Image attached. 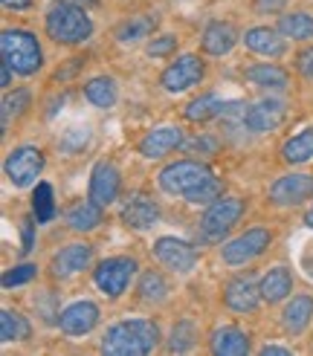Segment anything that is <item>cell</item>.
Listing matches in <instances>:
<instances>
[{
  "label": "cell",
  "instance_id": "cell-1",
  "mask_svg": "<svg viewBox=\"0 0 313 356\" xmlns=\"http://www.w3.org/2000/svg\"><path fill=\"white\" fill-rule=\"evenodd\" d=\"M160 342V327L151 318H125L102 336V353L111 356H145Z\"/></svg>",
  "mask_w": 313,
  "mask_h": 356
},
{
  "label": "cell",
  "instance_id": "cell-2",
  "mask_svg": "<svg viewBox=\"0 0 313 356\" xmlns=\"http://www.w3.org/2000/svg\"><path fill=\"white\" fill-rule=\"evenodd\" d=\"M47 35L56 44H84L93 35L90 15H84V6L61 3L47 12Z\"/></svg>",
  "mask_w": 313,
  "mask_h": 356
},
{
  "label": "cell",
  "instance_id": "cell-3",
  "mask_svg": "<svg viewBox=\"0 0 313 356\" xmlns=\"http://www.w3.org/2000/svg\"><path fill=\"white\" fill-rule=\"evenodd\" d=\"M0 52H3V61L17 76L38 73L44 64V52H41L38 38L26 29H3V35H0Z\"/></svg>",
  "mask_w": 313,
  "mask_h": 356
},
{
  "label": "cell",
  "instance_id": "cell-4",
  "mask_svg": "<svg viewBox=\"0 0 313 356\" xmlns=\"http://www.w3.org/2000/svg\"><path fill=\"white\" fill-rule=\"evenodd\" d=\"M212 171L203 163H195V159H180V163H171L160 171V188L168 194H180V197H188L195 194L203 183L212 180Z\"/></svg>",
  "mask_w": 313,
  "mask_h": 356
},
{
  "label": "cell",
  "instance_id": "cell-5",
  "mask_svg": "<svg viewBox=\"0 0 313 356\" xmlns=\"http://www.w3.org/2000/svg\"><path fill=\"white\" fill-rule=\"evenodd\" d=\"M241 215H243V200H238V197H218L215 203H209L206 215L200 220L203 238L206 241H220L241 220Z\"/></svg>",
  "mask_w": 313,
  "mask_h": 356
},
{
  "label": "cell",
  "instance_id": "cell-6",
  "mask_svg": "<svg viewBox=\"0 0 313 356\" xmlns=\"http://www.w3.org/2000/svg\"><path fill=\"white\" fill-rule=\"evenodd\" d=\"M136 261L134 258H108V261H102L96 266V273H93V281H96V287L104 293V296H111V298H119L122 293L128 290V284L131 278L136 275Z\"/></svg>",
  "mask_w": 313,
  "mask_h": 356
},
{
  "label": "cell",
  "instance_id": "cell-7",
  "mask_svg": "<svg viewBox=\"0 0 313 356\" xmlns=\"http://www.w3.org/2000/svg\"><path fill=\"white\" fill-rule=\"evenodd\" d=\"M44 171V154L35 145H21L9 151L6 156V177L15 188H26L38 180V174Z\"/></svg>",
  "mask_w": 313,
  "mask_h": 356
},
{
  "label": "cell",
  "instance_id": "cell-8",
  "mask_svg": "<svg viewBox=\"0 0 313 356\" xmlns=\"http://www.w3.org/2000/svg\"><path fill=\"white\" fill-rule=\"evenodd\" d=\"M270 243H273V235L267 232V229H247L243 235L232 238L230 243H223L220 258H223V264H230V266H241V264L258 258L261 252H267Z\"/></svg>",
  "mask_w": 313,
  "mask_h": 356
},
{
  "label": "cell",
  "instance_id": "cell-9",
  "mask_svg": "<svg viewBox=\"0 0 313 356\" xmlns=\"http://www.w3.org/2000/svg\"><path fill=\"white\" fill-rule=\"evenodd\" d=\"M151 252H154L156 261L166 266V270L180 273V275L191 273V270L198 266V252H195V246L186 243V241H180V238H160V241L151 246Z\"/></svg>",
  "mask_w": 313,
  "mask_h": 356
},
{
  "label": "cell",
  "instance_id": "cell-10",
  "mask_svg": "<svg viewBox=\"0 0 313 356\" xmlns=\"http://www.w3.org/2000/svg\"><path fill=\"white\" fill-rule=\"evenodd\" d=\"M203 73H206V67L198 56H180L177 61L163 70L160 84L168 93H183V90H191L195 84H200Z\"/></svg>",
  "mask_w": 313,
  "mask_h": 356
},
{
  "label": "cell",
  "instance_id": "cell-11",
  "mask_svg": "<svg viewBox=\"0 0 313 356\" xmlns=\"http://www.w3.org/2000/svg\"><path fill=\"white\" fill-rule=\"evenodd\" d=\"M310 197H313L310 174H287V177H278L270 186V200L275 206H302Z\"/></svg>",
  "mask_w": 313,
  "mask_h": 356
},
{
  "label": "cell",
  "instance_id": "cell-12",
  "mask_svg": "<svg viewBox=\"0 0 313 356\" xmlns=\"http://www.w3.org/2000/svg\"><path fill=\"white\" fill-rule=\"evenodd\" d=\"M223 301L235 313H252L264 301V296H261V284H255V278L238 275L223 287Z\"/></svg>",
  "mask_w": 313,
  "mask_h": 356
},
{
  "label": "cell",
  "instance_id": "cell-13",
  "mask_svg": "<svg viewBox=\"0 0 313 356\" xmlns=\"http://www.w3.org/2000/svg\"><path fill=\"white\" fill-rule=\"evenodd\" d=\"M99 325V307L93 301H73L58 313V327L67 336H84Z\"/></svg>",
  "mask_w": 313,
  "mask_h": 356
},
{
  "label": "cell",
  "instance_id": "cell-14",
  "mask_svg": "<svg viewBox=\"0 0 313 356\" xmlns=\"http://www.w3.org/2000/svg\"><path fill=\"white\" fill-rule=\"evenodd\" d=\"M119 188H122L119 168L113 163H108V159L96 163L90 171V200L99 206H111L119 197Z\"/></svg>",
  "mask_w": 313,
  "mask_h": 356
},
{
  "label": "cell",
  "instance_id": "cell-15",
  "mask_svg": "<svg viewBox=\"0 0 313 356\" xmlns=\"http://www.w3.org/2000/svg\"><path fill=\"white\" fill-rule=\"evenodd\" d=\"M284 119H287V108L278 99H261V102L252 104L247 113H243V124H247L252 134L275 131Z\"/></svg>",
  "mask_w": 313,
  "mask_h": 356
},
{
  "label": "cell",
  "instance_id": "cell-16",
  "mask_svg": "<svg viewBox=\"0 0 313 356\" xmlns=\"http://www.w3.org/2000/svg\"><path fill=\"white\" fill-rule=\"evenodd\" d=\"M180 145H183V131L177 124H163V128H154L139 139V154L145 159H160Z\"/></svg>",
  "mask_w": 313,
  "mask_h": 356
},
{
  "label": "cell",
  "instance_id": "cell-17",
  "mask_svg": "<svg viewBox=\"0 0 313 356\" xmlns=\"http://www.w3.org/2000/svg\"><path fill=\"white\" fill-rule=\"evenodd\" d=\"M156 220H160V209H156V203L151 197H145V194H134V197H128L125 206H122V223L128 229L145 232V229L156 226Z\"/></svg>",
  "mask_w": 313,
  "mask_h": 356
},
{
  "label": "cell",
  "instance_id": "cell-18",
  "mask_svg": "<svg viewBox=\"0 0 313 356\" xmlns=\"http://www.w3.org/2000/svg\"><path fill=\"white\" fill-rule=\"evenodd\" d=\"M243 47L252 49L255 56H264V58H278V56H284V38H282V32H275L270 26H252L243 32Z\"/></svg>",
  "mask_w": 313,
  "mask_h": 356
},
{
  "label": "cell",
  "instance_id": "cell-19",
  "mask_svg": "<svg viewBox=\"0 0 313 356\" xmlns=\"http://www.w3.org/2000/svg\"><path fill=\"white\" fill-rule=\"evenodd\" d=\"M235 44H238V29L223 21H212L203 29V38H200L206 56H226V52H232Z\"/></svg>",
  "mask_w": 313,
  "mask_h": 356
},
{
  "label": "cell",
  "instance_id": "cell-20",
  "mask_svg": "<svg viewBox=\"0 0 313 356\" xmlns=\"http://www.w3.org/2000/svg\"><path fill=\"white\" fill-rule=\"evenodd\" d=\"M90 258H93L90 243H70V246L61 249V252H56V258H52L49 266H52L56 275H76L90 264Z\"/></svg>",
  "mask_w": 313,
  "mask_h": 356
},
{
  "label": "cell",
  "instance_id": "cell-21",
  "mask_svg": "<svg viewBox=\"0 0 313 356\" xmlns=\"http://www.w3.org/2000/svg\"><path fill=\"white\" fill-rule=\"evenodd\" d=\"M212 353L215 356H243L250 353V339L241 327H218L212 333Z\"/></svg>",
  "mask_w": 313,
  "mask_h": 356
},
{
  "label": "cell",
  "instance_id": "cell-22",
  "mask_svg": "<svg viewBox=\"0 0 313 356\" xmlns=\"http://www.w3.org/2000/svg\"><path fill=\"white\" fill-rule=\"evenodd\" d=\"M243 79L255 87H261V90H284L290 84V76L275 64H252V67L243 70Z\"/></svg>",
  "mask_w": 313,
  "mask_h": 356
},
{
  "label": "cell",
  "instance_id": "cell-23",
  "mask_svg": "<svg viewBox=\"0 0 313 356\" xmlns=\"http://www.w3.org/2000/svg\"><path fill=\"white\" fill-rule=\"evenodd\" d=\"M313 318V298L310 296H296L282 313V325L287 333H302Z\"/></svg>",
  "mask_w": 313,
  "mask_h": 356
},
{
  "label": "cell",
  "instance_id": "cell-24",
  "mask_svg": "<svg viewBox=\"0 0 313 356\" xmlns=\"http://www.w3.org/2000/svg\"><path fill=\"white\" fill-rule=\"evenodd\" d=\"M84 96H87V102H90L93 108L108 111L119 99V87H116V81L111 76H96V79H90L84 84Z\"/></svg>",
  "mask_w": 313,
  "mask_h": 356
},
{
  "label": "cell",
  "instance_id": "cell-25",
  "mask_svg": "<svg viewBox=\"0 0 313 356\" xmlns=\"http://www.w3.org/2000/svg\"><path fill=\"white\" fill-rule=\"evenodd\" d=\"M290 290H293V278H290V270H284V266H273V270L261 278V296H264V301H270V305L287 298Z\"/></svg>",
  "mask_w": 313,
  "mask_h": 356
},
{
  "label": "cell",
  "instance_id": "cell-26",
  "mask_svg": "<svg viewBox=\"0 0 313 356\" xmlns=\"http://www.w3.org/2000/svg\"><path fill=\"white\" fill-rule=\"evenodd\" d=\"M223 111H226V102H223L218 93H203V96L191 99V102L186 104L183 116H186L188 122H209V119L220 116Z\"/></svg>",
  "mask_w": 313,
  "mask_h": 356
},
{
  "label": "cell",
  "instance_id": "cell-27",
  "mask_svg": "<svg viewBox=\"0 0 313 356\" xmlns=\"http://www.w3.org/2000/svg\"><path fill=\"white\" fill-rule=\"evenodd\" d=\"M156 29V17L154 15H134L125 24L116 26V41L119 44H136L143 38H151V32Z\"/></svg>",
  "mask_w": 313,
  "mask_h": 356
},
{
  "label": "cell",
  "instance_id": "cell-28",
  "mask_svg": "<svg viewBox=\"0 0 313 356\" xmlns=\"http://www.w3.org/2000/svg\"><path fill=\"white\" fill-rule=\"evenodd\" d=\"M99 223H102V206L93 200L76 203L67 211V226L73 229V232H93Z\"/></svg>",
  "mask_w": 313,
  "mask_h": 356
},
{
  "label": "cell",
  "instance_id": "cell-29",
  "mask_svg": "<svg viewBox=\"0 0 313 356\" xmlns=\"http://www.w3.org/2000/svg\"><path fill=\"white\" fill-rule=\"evenodd\" d=\"M282 156L284 163L290 165H302V163H310L313 159V128H305L296 136H290L282 148Z\"/></svg>",
  "mask_w": 313,
  "mask_h": 356
},
{
  "label": "cell",
  "instance_id": "cell-30",
  "mask_svg": "<svg viewBox=\"0 0 313 356\" xmlns=\"http://www.w3.org/2000/svg\"><path fill=\"white\" fill-rule=\"evenodd\" d=\"M278 32H282L284 38H293V41H310L313 38V15H307V12L282 15Z\"/></svg>",
  "mask_w": 313,
  "mask_h": 356
},
{
  "label": "cell",
  "instance_id": "cell-31",
  "mask_svg": "<svg viewBox=\"0 0 313 356\" xmlns=\"http://www.w3.org/2000/svg\"><path fill=\"white\" fill-rule=\"evenodd\" d=\"M32 336V327L26 322V316L17 310H3L0 313V339L3 342H24Z\"/></svg>",
  "mask_w": 313,
  "mask_h": 356
},
{
  "label": "cell",
  "instance_id": "cell-32",
  "mask_svg": "<svg viewBox=\"0 0 313 356\" xmlns=\"http://www.w3.org/2000/svg\"><path fill=\"white\" fill-rule=\"evenodd\" d=\"M32 215L38 223H49L56 218V203H52V188L49 183H38L32 191Z\"/></svg>",
  "mask_w": 313,
  "mask_h": 356
},
{
  "label": "cell",
  "instance_id": "cell-33",
  "mask_svg": "<svg viewBox=\"0 0 313 356\" xmlns=\"http://www.w3.org/2000/svg\"><path fill=\"white\" fill-rule=\"evenodd\" d=\"M136 293L143 296L145 301H166V296H168V281L160 275V273H145L143 278H139V287H136Z\"/></svg>",
  "mask_w": 313,
  "mask_h": 356
},
{
  "label": "cell",
  "instance_id": "cell-34",
  "mask_svg": "<svg viewBox=\"0 0 313 356\" xmlns=\"http://www.w3.org/2000/svg\"><path fill=\"white\" fill-rule=\"evenodd\" d=\"M191 345H195V327H191L188 322L174 325V330H171V342H168V350H171V353H186Z\"/></svg>",
  "mask_w": 313,
  "mask_h": 356
},
{
  "label": "cell",
  "instance_id": "cell-35",
  "mask_svg": "<svg viewBox=\"0 0 313 356\" xmlns=\"http://www.w3.org/2000/svg\"><path fill=\"white\" fill-rule=\"evenodd\" d=\"M26 104H29V93L26 90H17L15 96H6L3 99V131L9 128L12 116H21L26 111Z\"/></svg>",
  "mask_w": 313,
  "mask_h": 356
},
{
  "label": "cell",
  "instance_id": "cell-36",
  "mask_svg": "<svg viewBox=\"0 0 313 356\" xmlns=\"http://www.w3.org/2000/svg\"><path fill=\"white\" fill-rule=\"evenodd\" d=\"M220 191H223V186H220V180H218V177H212V180H209V183H203L195 194H188V203H195V206H203V203H215L218 197H220Z\"/></svg>",
  "mask_w": 313,
  "mask_h": 356
},
{
  "label": "cell",
  "instance_id": "cell-37",
  "mask_svg": "<svg viewBox=\"0 0 313 356\" xmlns=\"http://www.w3.org/2000/svg\"><path fill=\"white\" fill-rule=\"evenodd\" d=\"M174 49H177V38H174V35H156L145 52L151 58H166V56H171Z\"/></svg>",
  "mask_w": 313,
  "mask_h": 356
},
{
  "label": "cell",
  "instance_id": "cell-38",
  "mask_svg": "<svg viewBox=\"0 0 313 356\" xmlns=\"http://www.w3.org/2000/svg\"><path fill=\"white\" fill-rule=\"evenodd\" d=\"M87 139H90V128H87V124L81 128V124H79V128H70V131L64 134L61 145H64L67 151H79V148H84V145H87Z\"/></svg>",
  "mask_w": 313,
  "mask_h": 356
},
{
  "label": "cell",
  "instance_id": "cell-39",
  "mask_svg": "<svg viewBox=\"0 0 313 356\" xmlns=\"http://www.w3.org/2000/svg\"><path fill=\"white\" fill-rule=\"evenodd\" d=\"M35 278V266L32 264H24V266H15L3 275V287H17V284H26Z\"/></svg>",
  "mask_w": 313,
  "mask_h": 356
},
{
  "label": "cell",
  "instance_id": "cell-40",
  "mask_svg": "<svg viewBox=\"0 0 313 356\" xmlns=\"http://www.w3.org/2000/svg\"><path fill=\"white\" fill-rule=\"evenodd\" d=\"M296 67H299V73L305 79H313V47L302 49L299 56H296Z\"/></svg>",
  "mask_w": 313,
  "mask_h": 356
},
{
  "label": "cell",
  "instance_id": "cell-41",
  "mask_svg": "<svg viewBox=\"0 0 313 356\" xmlns=\"http://www.w3.org/2000/svg\"><path fill=\"white\" fill-rule=\"evenodd\" d=\"M188 148H191V151H209V154H215V151H218V142H215L212 136H203V139L198 136V139L188 142Z\"/></svg>",
  "mask_w": 313,
  "mask_h": 356
},
{
  "label": "cell",
  "instance_id": "cell-42",
  "mask_svg": "<svg viewBox=\"0 0 313 356\" xmlns=\"http://www.w3.org/2000/svg\"><path fill=\"white\" fill-rule=\"evenodd\" d=\"M287 3V0H255V9L258 12H278Z\"/></svg>",
  "mask_w": 313,
  "mask_h": 356
},
{
  "label": "cell",
  "instance_id": "cell-43",
  "mask_svg": "<svg viewBox=\"0 0 313 356\" xmlns=\"http://www.w3.org/2000/svg\"><path fill=\"white\" fill-rule=\"evenodd\" d=\"M32 229H35V220L32 218H24V252H29L32 249Z\"/></svg>",
  "mask_w": 313,
  "mask_h": 356
},
{
  "label": "cell",
  "instance_id": "cell-44",
  "mask_svg": "<svg viewBox=\"0 0 313 356\" xmlns=\"http://www.w3.org/2000/svg\"><path fill=\"white\" fill-rule=\"evenodd\" d=\"M261 356H290V350L282 345H264L261 348Z\"/></svg>",
  "mask_w": 313,
  "mask_h": 356
},
{
  "label": "cell",
  "instance_id": "cell-45",
  "mask_svg": "<svg viewBox=\"0 0 313 356\" xmlns=\"http://www.w3.org/2000/svg\"><path fill=\"white\" fill-rule=\"evenodd\" d=\"M0 3H3L6 9H15V12H21V9H29L35 0H0Z\"/></svg>",
  "mask_w": 313,
  "mask_h": 356
},
{
  "label": "cell",
  "instance_id": "cell-46",
  "mask_svg": "<svg viewBox=\"0 0 313 356\" xmlns=\"http://www.w3.org/2000/svg\"><path fill=\"white\" fill-rule=\"evenodd\" d=\"M12 73H15V70L3 61V67H0V87H9L12 84Z\"/></svg>",
  "mask_w": 313,
  "mask_h": 356
},
{
  "label": "cell",
  "instance_id": "cell-47",
  "mask_svg": "<svg viewBox=\"0 0 313 356\" xmlns=\"http://www.w3.org/2000/svg\"><path fill=\"white\" fill-rule=\"evenodd\" d=\"M61 3H76V6H93L99 0H61Z\"/></svg>",
  "mask_w": 313,
  "mask_h": 356
},
{
  "label": "cell",
  "instance_id": "cell-48",
  "mask_svg": "<svg viewBox=\"0 0 313 356\" xmlns=\"http://www.w3.org/2000/svg\"><path fill=\"white\" fill-rule=\"evenodd\" d=\"M307 226H313V209L307 211Z\"/></svg>",
  "mask_w": 313,
  "mask_h": 356
}]
</instances>
